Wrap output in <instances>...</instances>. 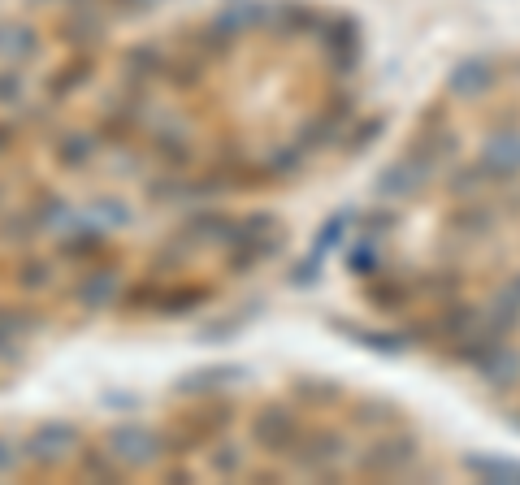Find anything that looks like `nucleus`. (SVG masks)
<instances>
[{
    "mask_svg": "<svg viewBox=\"0 0 520 485\" xmlns=\"http://www.w3.org/2000/svg\"><path fill=\"white\" fill-rule=\"evenodd\" d=\"M416 460H421V442L412 434H399V429H382V434L356 455V473L369 481H386V477L412 473Z\"/></svg>",
    "mask_w": 520,
    "mask_h": 485,
    "instance_id": "obj_1",
    "label": "nucleus"
},
{
    "mask_svg": "<svg viewBox=\"0 0 520 485\" xmlns=\"http://www.w3.org/2000/svg\"><path fill=\"white\" fill-rule=\"evenodd\" d=\"M291 455V464L299 468V473H312V477H338L334 473V464H343L347 460V438L338 434V429H299V438H295V447L286 451Z\"/></svg>",
    "mask_w": 520,
    "mask_h": 485,
    "instance_id": "obj_2",
    "label": "nucleus"
},
{
    "mask_svg": "<svg viewBox=\"0 0 520 485\" xmlns=\"http://www.w3.org/2000/svg\"><path fill=\"white\" fill-rule=\"evenodd\" d=\"M317 31H321V48H325L330 70L338 78L356 74V65H360V26H356V18L338 13V18H330V22H317Z\"/></svg>",
    "mask_w": 520,
    "mask_h": 485,
    "instance_id": "obj_3",
    "label": "nucleus"
},
{
    "mask_svg": "<svg viewBox=\"0 0 520 485\" xmlns=\"http://www.w3.org/2000/svg\"><path fill=\"white\" fill-rule=\"evenodd\" d=\"M299 416L291 412V408H282V403H269L265 412L252 421V438L265 447L269 455H286L295 447V438H299Z\"/></svg>",
    "mask_w": 520,
    "mask_h": 485,
    "instance_id": "obj_4",
    "label": "nucleus"
},
{
    "mask_svg": "<svg viewBox=\"0 0 520 485\" xmlns=\"http://www.w3.org/2000/svg\"><path fill=\"white\" fill-rule=\"evenodd\" d=\"M494 83H499V65L490 57H464L460 65H451V74H447V91L455 100H481Z\"/></svg>",
    "mask_w": 520,
    "mask_h": 485,
    "instance_id": "obj_5",
    "label": "nucleus"
},
{
    "mask_svg": "<svg viewBox=\"0 0 520 485\" xmlns=\"http://www.w3.org/2000/svg\"><path fill=\"white\" fill-rule=\"evenodd\" d=\"M330 330L351 338V343L364 347V351H377V356H399V351L412 347L408 330H377V325H356L347 317H330Z\"/></svg>",
    "mask_w": 520,
    "mask_h": 485,
    "instance_id": "obj_6",
    "label": "nucleus"
},
{
    "mask_svg": "<svg viewBox=\"0 0 520 485\" xmlns=\"http://www.w3.org/2000/svg\"><path fill=\"white\" fill-rule=\"evenodd\" d=\"M481 169L490 174V182H512L520 174V130H494L481 143Z\"/></svg>",
    "mask_w": 520,
    "mask_h": 485,
    "instance_id": "obj_7",
    "label": "nucleus"
},
{
    "mask_svg": "<svg viewBox=\"0 0 520 485\" xmlns=\"http://www.w3.org/2000/svg\"><path fill=\"white\" fill-rule=\"evenodd\" d=\"M455 148H460V139H455L451 130H421V135L408 139V152H403V156H408L416 169H425V174L434 178L438 169L455 156Z\"/></svg>",
    "mask_w": 520,
    "mask_h": 485,
    "instance_id": "obj_8",
    "label": "nucleus"
},
{
    "mask_svg": "<svg viewBox=\"0 0 520 485\" xmlns=\"http://www.w3.org/2000/svg\"><path fill=\"white\" fill-rule=\"evenodd\" d=\"M425 182H429L425 169H416L408 156H403V161H390L382 174L373 178V195H382V200H412V195L425 191Z\"/></svg>",
    "mask_w": 520,
    "mask_h": 485,
    "instance_id": "obj_9",
    "label": "nucleus"
},
{
    "mask_svg": "<svg viewBox=\"0 0 520 485\" xmlns=\"http://www.w3.org/2000/svg\"><path fill=\"white\" fill-rule=\"evenodd\" d=\"M477 373H481V382L494 386V390L520 386V347H512L507 338H499V343L486 351V360L477 364Z\"/></svg>",
    "mask_w": 520,
    "mask_h": 485,
    "instance_id": "obj_10",
    "label": "nucleus"
},
{
    "mask_svg": "<svg viewBox=\"0 0 520 485\" xmlns=\"http://www.w3.org/2000/svg\"><path fill=\"white\" fill-rule=\"evenodd\" d=\"M364 304L377 308V312H399L412 304L416 286L412 282H399V278H386V273H373V278H364Z\"/></svg>",
    "mask_w": 520,
    "mask_h": 485,
    "instance_id": "obj_11",
    "label": "nucleus"
},
{
    "mask_svg": "<svg viewBox=\"0 0 520 485\" xmlns=\"http://www.w3.org/2000/svg\"><path fill=\"white\" fill-rule=\"evenodd\" d=\"M481 330L490 338H512L520 330V295H512L503 286V291L494 295V304L481 308Z\"/></svg>",
    "mask_w": 520,
    "mask_h": 485,
    "instance_id": "obj_12",
    "label": "nucleus"
},
{
    "mask_svg": "<svg viewBox=\"0 0 520 485\" xmlns=\"http://www.w3.org/2000/svg\"><path fill=\"white\" fill-rule=\"evenodd\" d=\"M494 221H499V213H494L490 204H477L473 195H468V204H455L447 213V230L468 234V239H486V234L494 230Z\"/></svg>",
    "mask_w": 520,
    "mask_h": 485,
    "instance_id": "obj_13",
    "label": "nucleus"
},
{
    "mask_svg": "<svg viewBox=\"0 0 520 485\" xmlns=\"http://www.w3.org/2000/svg\"><path fill=\"white\" fill-rule=\"evenodd\" d=\"M464 473L486 481V485H520V460H507V455H464Z\"/></svg>",
    "mask_w": 520,
    "mask_h": 485,
    "instance_id": "obj_14",
    "label": "nucleus"
},
{
    "mask_svg": "<svg viewBox=\"0 0 520 485\" xmlns=\"http://www.w3.org/2000/svg\"><path fill=\"white\" fill-rule=\"evenodd\" d=\"M351 425L360 429H373V434H382V429H399L403 425V408L390 399H360L356 412H351Z\"/></svg>",
    "mask_w": 520,
    "mask_h": 485,
    "instance_id": "obj_15",
    "label": "nucleus"
},
{
    "mask_svg": "<svg viewBox=\"0 0 520 485\" xmlns=\"http://www.w3.org/2000/svg\"><path fill=\"white\" fill-rule=\"evenodd\" d=\"M291 399L295 408H330V403L343 399V386L330 382V377H295Z\"/></svg>",
    "mask_w": 520,
    "mask_h": 485,
    "instance_id": "obj_16",
    "label": "nucleus"
},
{
    "mask_svg": "<svg viewBox=\"0 0 520 485\" xmlns=\"http://www.w3.org/2000/svg\"><path fill=\"white\" fill-rule=\"evenodd\" d=\"M338 122H330L325 113H317V117H308V122H299V135H295V143L304 152H317V148H330V143H338Z\"/></svg>",
    "mask_w": 520,
    "mask_h": 485,
    "instance_id": "obj_17",
    "label": "nucleus"
},
{
    "mask_svg": "<svg viewBox=\"0 0 520 485\" xmlns=\"http://www.w3.org/2000/svg\"><path fill=\"white\" fill-rule=\"evenodd\" d=\"M351 217H356L351 208H338L334 217H325L321 226H317V239H312V252H317V256L334 252V247L343 243V234H347V226H351Z\"/></svg>",
    "mask_w": 520,
    "mask_h": 485,
    "instance_id": "obj_18",
    "label": "nucleus"
},
{
    "mask_svg": "<svg viewBox=\"0 0 520 485\" xmlns=\"http://www.w3.org/2000/svg\"><path fill=\"white\" fill-rule=\"evenodd\" d=\"M347 273H351V278H360V282L373 278V273H382V252H377L373 239H360L347 252Z\"/></svg>",
    "mask_w": 520,
    "mask_h": 485,
    "instance_id": "obj_19",
    "label": "nucleus"
},
{
    "mask_svg": "<svg viewBox=\"0 0 520 485\" xmlns=\"http://www.w3.org/2000/svg\"><path fill=\"white\" fill-rule=\"evenodd\" d=\"M390 230H399V213L395 208H364L360 213V239H373V243H382Z\"/></svg>",
    "mask_w": 520,
    "mask_h": 485,
    "instance_id": "obj_20",
    "label": "nucleus"
},
{
    "mask_svg": "<svg viewBox=\"0 0 520 485\" xmlns=\"http://www.w3.org/2000/svg\"><path fill=\"white\" fill-rule=\"evenodd\" d=\"M382 130H386V117H382V113H369V117H364V122H356V126H351V139L343 143V148H347V156H360V152H369L373 143L382 139Z\"/></svg>",
    "mask_w": 520,
    "mask_h": 485,
    "instance_id": "obj_21",
    "label": "nucleus"
},
{
    "mask_svg": "<svg viewBox=\"0 0 520 485\" xmlns=\"http://www.w3.org/2000/svg\"><path fill=\"white\" fill-rule=\"evenodd\" d=\"M481 187H490V174L481 165H464V169H455V174L447 178V191L455 195V200H464V195H477Z\"/></svg>",
    "mask_w": 520,
    "mask_h": 485,
    "instance_id": "obj_22",
    "label": "nucleus"
},
{
    "mask_svg": "<svg viewBox=\"0 0 520 485\" xmlns=\"http://www.w3.org/2000/svg\"><path fill=\"white\" fill-rule=\"evenodd\" d=\"M460 286H464V278H460V273L442 269V273H434V278H421V282H416V291L434 295V304H447V299H455V295H460Z\"/></svg>",
    "mask_w": 520,
    "mask_h": 485,
    "instance_id": "obj_23",
    "label": "nucleus"
},
{
    "mask_svg": "<svg viewBox=\"0 0 520 485\" xmlns=\"http://www.w3.org/2000/svg\"><path fill=\"white\" fill-rule=\"evenodd\" d=\"M321 269H325V256H317V252L299 256L291 265V286L295 291H312V286H321Z\"/></svg>",
    "mask_w": 520,
    "mask_h": 485,
    "instance_id": "obj_24",
    "label": "nucleus"
},
{
    "mask_svg": "<svg viewBox=\"0 0 520 485\" xmlns=\"http://www.w3.org/2000/svg\"><path fill=\"white\" fill-rule=\"evenodd\" d=\"M304 161H308V152L299 148V143H291V148H282V152H273L269 156V174L273 178H299V169H304Z\"/></svg>",
    "mask_w": 520,
    "mask_h": 485,
    "instance_id": "obj_25",
    "label": "nucleus"
},
{
    "mask_svg": "<svg viewBox=\"0 0 520 485\" xmlns=\"http://www.w3.org/2000/svg\"><path fill=\"white\" fill-rule=\"evenodd\" d=\"M317 13H312L308 5H286L282 9V26H286V35H308V31H317Z\"/></svg>",
    "mask_w": 520,
    "mask_h": 485,
    "instance_id": "obj_26",
    "label": "nucleus"
},
{
    "mask_svg": "<svg viewBox=\"0 0 520 485\" xmlns=\"http://www.w3.org/2000/svg\"><path fill=\"white\" fill-rule=\"evenodd\" d=\"M321 113L330 117V122H338V126H343L347 117L356 113V96H351V91H334V96H330V104H325Z\"/></svg>",
    "mask_w": 520,
    "mask_h": 485,
    "instance_id": "obj_27",
    "label": "nucleus"
},
{
    "mask_svg": "<svg viewBox=\"0 0 520 485\" xmlns=\"http://www.w3.org/2000/svg\"><path fill=\"white\" fill-rule=\"evenodd\" d=\"M213 464L221 468V473H234V468H243V455H239V451H221Z\"/></svg>",
    "mask_w": 520,
    "mask_h": 485,
    "instance_id": "obj_28",
    "label": "nucleus"
},
{
    "mask_svg": "<svg viewBox=\"0 0 520 485\" xmlns=\"http://www.w3.org/2000/svg\"><path fill=\"white\" fill-rule=\"evenodd\" d=\"M507 291H512V295H520V273H516L512 282H507Z\"/></svg>",
    "mask_w": 520,
    "mask_h": 485,
    "instance_id": "obj_29",
    "label": "nucleus"
}]
</instances>
